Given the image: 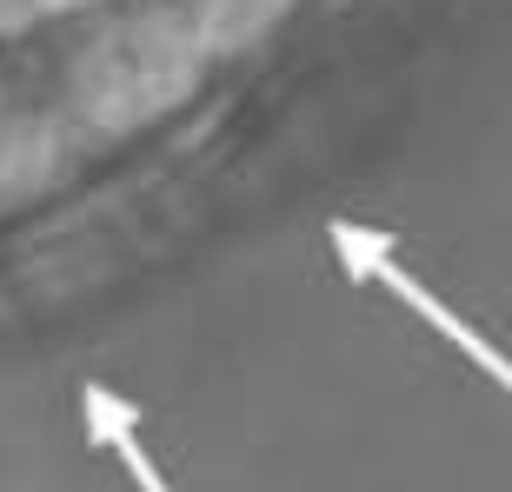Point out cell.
Listing matches in <instances>:
<instances>
[{
    "label": "cell",
    "mask_w": 512,
    "mask_h": 492,
    "mask_svg": "<svg viewBox=\"0 0 512 492\" xmlns=\"http://www.w3.org/2000/svg\"><path fill=\"white\" fill-rule=\"evenodd\" d=\"M333 246H340V260H346V273H353V280L386 286V293H393V300L406 306L413 320H426L439 340L453 346V353H466V360L493 379L499 393H512V360L499 353L493 340H486V333H479L473 320H459V313L439 300L426 280H413V273L399 266V240H393V233H373V227H353V220H333Z\"/></svg>",
    "instance_id": "1"
},
{
    "label": "cell",
    "mask_w": 512,
    "mask_h": 492,
    "mask_svg": "<svg viewBox=\"0 0 512 492\" xmlns=\"http://www.w3.org/2000/svg\"><path fill=\"white\" fill-rule=\"evenodd\" d=\"M140 413H133L127 399H114V393H87V439H100L107 453L127 466V479H133V492H167V479H160V466H153V453L140 446Z\"/></svg>",
    "instance_id": "2"
}]
</instances>
